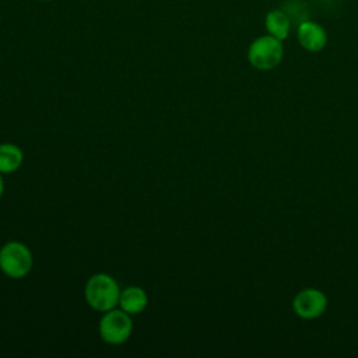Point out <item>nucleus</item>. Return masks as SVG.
<instances>
[{
  "label": "nucleus",
  "mask_w": 358,
  "mask_h": 358,
  "mask_svg": "<svg viewBox=\"0 0 358 358\" xmlns=\"http://www.w3.org/2000/svg\"><path fill=\"white\" fill-rule=\"evenodd\" d=\"M120 287L108 273L92 274L84 285V298L90 308L96 312H108L119 305Z\"/></svg>",
  "instance_id": "1"
},
{
  "label": "nucleus",
  "mask_w": 358,
  "mask_h": 358,
  "mask_svg": "<svg viewBox=\"0 0 358 358\" xmlns=\"http://www.w3.org/2000/svg\"><path fill=\"white\" fill-rule=\"evenodd\" d=\"M34 266L31 249L20 241H8L0 248V271L13 280L27 277Z\"/></svg>",
  "instance_id": "2"
},
{
  "label": "nucleus",
  "mask_w": 358,
  "mask_h": 358,
  "mask_svg": "<svg viewBox=\"0 0 358 358\" xmlns=\"http://www.w3.org/2000/svg\"><path fill=\"white\" fill-rule=\"evenodd\" d=\"M248 62L252 67L262 71L275 69L284 56L282 41L266 34L255 38L246 52Z\"/></svg>",
  "instance_id": "3"
},
{
  "label": "nucleus",
  "mask_w": 358,
  "mask_h": 358,
  "mask_svg": "<svg viewBox=\"0 0 358 358\" xmlns=\"http://www.w3.org/2000/svg\"><path fill=\"white\" fill-rule=\"evenodd\" d=\"M98 331L106 344L120 345L126 343L133 333L131 315L126 313L120 308L103 312L98 323Z\"/></svg>",
  "instance_id": "4"
},
{
  "label": "nucleus",
  "mask_w": 358,
  "mask_h": 358,
  "mask_svg": "<svg viewBox=\"0 0 358 358\" xmlns=\"http://www.w3.org/2000/svg\"><path fill=\"white\" fill-rule=\"evenodd\" d=\"M327 308V296L317 288H305L299 291L294 301L292 309L301 319H316L324 313Z\"/></svg>",
  "instance_id": "5"
},
{
  "label": "nucleus",
  "mask_w": 358,
  "mask_h": 358,
  "mask_svg": "<svg viewBox=\"0 0 358 358\" xmlns=\"http://www.w3.org/2000/svg\"><path fill=\"white\" fill-rule=\"evenodd\" d=\"M296 39L302 49L317 53L327 45V32L322 24L312 20H305L296 28Z\"/></svg>",
  "instance_id": "6"
},
{
  "label": "nucleus",
  "mask_w": 358,
  "mask_h": 358,
  "mask_svg": "<svg viewBox=\"0 0 358 358\" xmlns=\"http://www.w3.org/2000/svg\"><path fill=\"white\" fill-rule=\"evenodd\" d=\"M148 305V295L144 288L138 285H129L120 291L119 308L126 313L134 316L141 313Z\"/></svg>",
  "instance_id": "7"
},
{
  "label": "nucleus",
  "mask_w": 358,
  "mask_h": 358,
  "mask_svg": "<svg viewBox=\"0 0 358 358\" xmlns=\"http://www.w3.org/2000/svg\"><path fill=\"white\" fill-rule=\"evenodd\" d=\"M291 18L281 8H273L264 15V29L268 35L285 41L291 32Z\"/></svg>",
  "instance_id": "8"
},
{
  "label": "nucleus",
  "mask_w": 358,
  "mask_h": 358,
  "mask_svg": "<svg viewBox=\"0 0 358 358\" xmlns=\"http://www.w3.org/2000/svg\"><path fill=\"white\" fill-rule=\"evenodd\" d=\"M24 162L22 150L14 143L0 144V173L8 175L14 173L21 168Z\"/></svg>",
  "instance_id": "9"
},
{
  "label": "nucleus",
  "mask_w": 358,
  "mask_h": 358,
  "mask_svg": "<svg viewBox=\"0 0 358 358\" xmlns=\"http://www.w3.org/2000/svg\"><path fill=\"white\" fill-rule=\"evenodd\" d=\"M3 193H4V180H3V176L0 173V199H1Z\"/></svg>",
  "instance_id": "10"
},
{
  "label": "nucleus",
  "mask_w": 358,
  "mask_h": 358,
  "mask_svg": "<svg viewBox=\"0 0 358 358\" xmlns=\"http://www.w3.org/2000/svg\"><path fill=\"white\" fill-rule=\"evenodd\" d=\"M41 1H49V0H41Z\"/></svg>",
  "instance_id": "11"
}]
</instances>
